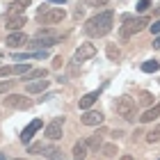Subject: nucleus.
Here are the masks:
<instances>
[{"instance_id": "f257e3e1", "label": "nucleus", "mask_w": 160, "mask_h": 160, "mask_svg": "<svg viewBox=\"0 0 160 160\" xmlns=\"http://www.w3.org/2000/svg\"><path fill=\"white\" fill-rule=\"evenodd\" d=\"M112 25H114V14L110 9H105V12H98L96 16L87 18L82 30H85L87 37H105L112 30Z\"/></svg>"}, {"instance_id": "f03ea898", "label": "nucleus", "mask_w": 160, "mask_h": 160, "mask_svg": "<svg viewBox=\"0 0 160 160\" xmlns=\"http://www.w3.org/2000/svg\"><path fill=\"white\" fill-rule=\"evenodd\" d=\"M149 23H151V21L147 16H137V18L135 16H123V25L119 28V37L121 39H130L133 34L142 32Z\"/></svg>"}, {"instance_id": "7ed1b4c3", "label": "nucleus", "mask_w": 160, "mask_h": 160, "mask_svg": "<svg viewBox=\"0 0 160 160\" xmlns=\"http://www.w3.org/2000/svg\"><path fill=\"white\" fill-rule=\"evenodd\" d=\"M114 112H117L121 119H126V121H135L137 103L133 98H128V96H119L117 101H114Z\"/></svg>"}, {"instance_id": "20e7f679", "label": "nucleus", "mask_w": 160, "mask_h": 160, "mask_svg": "<svg viewBox=\"0 0 160 160\" xmlns=\"http://www.w3.org/2000/svg\"><path fill=\"white\" fill-rule=\"evenodd\" d=\"M64 16H67V12H64L62 7H41L37 12V18L43 25H57V23L64 21Z\"/></svg>"}, {"instance_id": "39448f33", "label": "nucleus", "mask_w": 160, "mask_h": 160, "mask_svg": "<svg viewBox=\"0 0 160 160\" xmlns=\"http://www.w3.org/2000/svg\"><path fill=\"white\" fill-rule=\"evenodd\" d=\"M57 41H60V37L50 34L48 30H39L37 37H34L32 41H28V46H30V48H37V50H48L50 46H55Z\"/></svg>"}, {"instance_id": "423d86ee", "label": "nucleus", "mask_w": 160, "mask_h": 160, "mask_svg": "<svg viewBox=\"0 0 160 160\" xmlns=\"http://www.w3.org/2000/svg\"><path fill=\"white\" fill-rule=\"evenodd\" d=\"M5 108H12V110H30L32 101H28L21 94H7L5 96Z\"/></svg>"}, {"instance_id": "0eeeda50", "label": "nucleus", "mask_w": 160, "mask_h": 160, "mask_svg": "<svg viewBox=\"0 0 160 160\" xmlns=\"http://www.w3.org/2000/svg\"><path fill=\"white\" fill-rule=\"evenodd\" d=\"M62 128H64V117H55L46 128H43V135H46L48 140L55 142V140H60V137H62Z\"/></svg>"}, {"instance_id": "6e6552de", "label": "nucleus", "mask_w": 160, "mask_h": 160, "mask_svg": "<svg viewBox=\"0 0 160 160\" xmlns=\"http://www.w3.org/2000/svg\"><path fill=\"white\" fill-rule=\"evenodd\" d=\"M96 55V46L94 43H80L73 53V62H85V60H92V57Z\"/></svg>"}, {"instance_id": "1a4fd4ad", "label": "nucleus", "mask_w": 160, "mask_h": 160, "mask_svg": "<svg viewBox=\"0 0 160 160\" xmlns=\"http://www.w3.org/2000/svg\"><path fill=\"white\" fill-rule=\"evenodd\" d=\"M25 14H12V16H5V25H7V30H12V32H18L21 28L25 25Z\"/></svg>"}, {"instance_id": "9d476101", "label": "nucleus", "mask_w": 160, "mask_h": 160, "mask_svg": "<svg viewBox=\"0 0 160 160\" xmlns=\"http://www.w3.org/2000/svg\"><path fill=\"white\" fill-rule=\"evenodd\" d=\"M43 126V121L41 119H32L30 123H28V126L23 128V133H21V142H23V144H28V142H30L32 140V135L34 133H37V130Z\"/></svg>"}, {"instance_id": "9b49d317", "label": "nucleus", "mask_w": 160, "mask_h": 160, "mask_svg": "<svg viewBox=\"0 0 160 160\" xmlns=\"http://www.w3.org/2000/svg\"><path fill=\"white\" fill-rule=\"evenodd\" d=\"M80 121H82L85 126H101V123H103V114L96 112V110H85V114L80 117Z\"/></svg>"}, {"instance_id": "f8f14e48", "label": "nucleus", "mask_w": 160, "mask_h": 160, "mask_svg": "<svg viewBox=\"0 0 160 160\" xmlns=\"http://www.w3.org/2000/svg\"><path fill=\"white\" fill-rule=\"evenodd\" d=\"M7 46H9V48L28 46V37H25V32H12L9 37H7Z\"/></svg>"}, {"instance_id": "ddd939ff", "label": "nucleus", "mask_w": 160, "mask_h": 160, "mask_svg": "<svg viewBox=\"0 0 160 160\" xmlns=\"http://www.w3.org/2000/svg\"><path fill=\"white\" fill-rule=\"evenodd\" d=\"M48 85H50V80L39 78V80H32V82H28V85H25V92H30V94H39V92H43V89H48Z\"/></svg>"}, {"instance_id": "4468645a", "label": "nucleus", "mask_w": 160, "mask_h": 160, "mask_svg": "<svg viewBox=\"0 0 160 160\" xmlns=\"http://www.w3.org/2000/svg\"><path fill=\"white\" fill-rule=\"evenodd\" d=\"M32 0H14V2H9V7H7V16H12V14H23L25 7H30Z\"/></svg>"}, {"instance_id": "2eb2a0df", "label": "nucleus", "mask_w": 160, "mask_h": 160, "mask_svg": "<svg viewBox=\"0 0 160 160\" xmlns=\"http://www.w3.org/2000/svg\"><path fill=\"white\" fill-rule=\"evenodd\" d=\"M96 98H98V92H89V94H85V96L78 101V108H80V110H89V108L96 103Z\"/></svg>"}, {"instance_id": "dca6fc26", "label": "nucleus", "mask_w": 160, "mask_h": 160, "mask_svg": "<svg viewBox=\"0 0 160 160\" xmlns=\"http://www.w3.org/2000/svg\"><path fill=\"white\" fill-rule=\"evenodd\" d=\"M158 117H160V103L153 105V108H149V110L140 117V121H142V123H149V121H153V119H158Z\"/></svg>"}, {"instance_id": "f3484780", "label": "nucleus", "mask_w": 160, "mask_h": 160, "mask_svg": "<svg viewBox=\"0 0 160 160\" xmlns=\"http://www.w3.org/2000/svg\"><path fill=\"white\" fill-rule=\"evenodd\" d=\"M71 156H73V160H85V158H87V144H85V142H76Z\"/></svg>"}, {"instance_id": "a211bd4d", "label": "nucleus", "mask_w": 160, "mask_h": 160, "mask_svg": "<svg viewBox=\"0 0 160 160\" xmlns=\"http://www.w3.org/2000/svg\"><path fill=\"white\" fill-rule=\"evenodd\" d=\"M46 76H48L46 69H30V71L23 76V80H30V82H32V80H39V78H46Z\"/></svg>"}, {"instance_id": "6ab92c4d", "label": "nucleus", "mask_w": 160, "mask_h": 160, "mask_svg": "<svg viewBox=\"0 0 160 160\" xmlns=\"http://www.w3.org/2000/svg\"><path fill=\"white\" fill-rule=\"evenodd\" d=\"M85 144H87V147H89V149H94V151H98L101 147H103V140H101V135L96 133V135H92V137H89V140H87Z\"/></svg>"}, {"instance_id": "aec40b11", "label": "nucleus", "mask_w": 160, "mask_h": 160, "mask_svg": "<svg viewBox=\"0 0 160 160\" xmlns=\"http://www.w3.org/2000/svg\"><path fill=\"white\" fill-rule=\"evenodd\" d=\"M43 156L50 158V160H62L60 149H57V147H43Z\"/></svg>"}, {"instance_id": "412c9836", "label": "nucleus", "mask_w": 160, "mask_h": 160, "mask_svg": "<svg viewBox=\"0 0 160 160\" xmlns=\"http://www.w3.org/2000/svg\"><path fill=\"white\" fill-rule=\"evenodd\" d=\"M147 142H151V144H153V142H160V123H156V126L147 133Z\"/></svg>"}, {"instance_id": "4be33fe9", "label": "nucleus", "mask_w": 160, "mask_h": 160, "mask_svg": "<svg viewBox=\"0 0 160 160\" xmlns=\"http://www.w3.org/2000/svg\"><path fill=\"white\" fill-rule=\"evenodd\" d=\"M158 69H160V64H158L156 60H149V62L142 64V71H144V73H156Z\"/></svg>"}, {"instance_id": "5701e85b", "label": "nucleus", "mask_w": 160, "mask_h": 160, "mask_svg": "<svg viewBox=\"0 0 160 160\" xmlns=\"http://www.w3.org/2000/svg\"><path fill=\"white\" fill-rule=\"evenodd\" d=\"M101 153H103L105 158L117 156V144H103V147H101Z\"/></svg>"}, {"instance_id": "b1692460", "label": "nucleus", "mask_w": 160, "mask_h": 160, "mask_svg": "<svg viewBox=\"0 0 160 160\" xmlns=\"http://www.w3.org/2000/svg\"><path fill=\"white\" fill-rule=\"evenodd\" d=\"M28 71H30V64H16V67H12V73H16V76H25Z\"/></svg>"}, {"instance_id": "393cba45", "label": "nucleus", "mask_w": 160, "mask_h": 160, "mask_svg": "<svg viewBox=\"0 0 160 160\" xmlns=\"http://www.w3.org/2000/svg\"><path fill=\"white\" fill-rule=\"evenodd\" d=\"M108 57H110V60H119V57H121V50L110 43V46H108Z\"/></svg>"}, {"instance_id": "a878e982", "label": "nucleus", "mask_w": 160, "mask_h": 160, "mask_svg": "<svg viewBox=\"0 0 160 160\" xmlns=\"http://www.w3.org/2000/svg\"><path fill=\"white\" fill-rule=\"evenodd\" d=\"M149 7H151V0H140V2H137V12H147L149 9Z\"/></svg>"}, {"instance_id": "bb28decb", "label": "nucleus", "mask_w": 160, "mask_h": 160, "mask_svg": "<svg viewBox=\"0 0 160 160\" xmlns=\"http://www.w3.org/2000/svg\"><path fill=\"white\" fill-rule=\"evenodd\" d=\"M14 87V80H5V82H0V94H5V92H9Z\"/></svg>"}, {"instance_id": "cd10ccee", "label": "nucleus", "mask_w": 160, "mask_h": 160, "mask_svg": "<svg viewBox=\"0 0 160 160\" xmlns=\"http://www.w3.org/2000/svg\"><path fill=\"white\" fill-rule=\"evenodd\" d=\"M85 5H89V7H103V5H108V0H85Z\"/></svg>"}, {"instance_id": "c85d7f7f", "label": "nucleus", "mask_w": 160, "mask_h": 160, "mask_svg": "<svg viewBox=\"0 0 160 160\" xmlns=\"http://www.w3.org/2000/svg\"><path fill=\"white\" fill-rule=\"evenodd\" d=\"M140 101H142V103H147V105H149L151 101H153V96H151L149 92H142V94H140Z\"/></svg>"}, {"instance_id": "c756f323", "label": "nucleus", "mask_w": 160, "mask_h": 160, "mask_svg": "<svg viewBox=\"0 0 160 160\" xmlns=\"http://www.w3.org/2000/svg\"><path fill=\"white\" fill-rule=\"evenodd\" d=\"M43 147H46V144H32V147H30V153H41Z\"/></svg>"}, {"instance_id": "7c9ffc66", "label": "nucleus", "mask_w": 160, "mask_h": 160, "mask_svg": "<svg viewBox=\"0 0 160 160\" xmlns=\"http://www.w3.org/2000/svg\"><path fill=\"white\" fill-rule=\"evenodd\" d=\"M12 76V67H0V78H7Z\"/></svg>"}, {"instance_id": "2f4dec72", "label": "nucleus", "mask_w": 160, "mask_h": 160, "mask_svg": "<svg viewBox=\"0 0 160 160\" xmlns=\"http://www.w3.org/2000/svg\"><path fill=\"white\" fill-rule=\"evenodd\" d=\"M151 32H153V34L160 32V21H153V25H151Z\"/></svg>"}, {"instance_id": "473e14b6", "label": "nucleus", "mask_w": 160, "mask_h": 160, "mask_svg": "<svg viewBox=\"0 0 160 160\" xmlns=\"http://www.w3.org/2000/svg\"><path fill=\"white\" fill-rule=\"evenodd\" d=\"M62 67V57H55V62H53V69H60Z\"/></svg>"}, {"instance_id": "72a5a7b5", "label": "nucleus", "mask_w": 160, "mask_h": 160, "mask_svg": "<svg viewBox=\"0 0 160 160\" xmlns=\"http://www.w3.org/2000/svg\"><path fill=\"white\" fill-rule=\"evenodd\" d=\"M48 2H53V5H64L67 0H48Z\"/></svg>"}, {"instance_id": "f704fd0d", "label": "nucleus", "mask_w": 160, "mask_h": 160, "mask_svg": "<svg viewBox=\"0 0 160 160\" xmlns=\"http://www.w3.org/2000/svg\"><path fill=\"white\" fill-rule=\"evenodd\" d=\"M119 160H135V158H133V156H128V153H123V156H121Z\"/></svg>"}, {"instance_id": "c9c22d12", "label": "nucleus", "mask_w": 160, "mask_h": 160, "mask_svg": "<svg viewBox=\"0 0 160 160\" xmlns=\"http://www.w3.org/2000/svg\"><path fill=\"white\" fill-rule=\"evenodd\" d=\"M153 46H156V48H160V37H156V39H153Z\"/></svg>"}, {"instance_id": "e433bc0d", "label": "nucleus", "mask_w": 160, "mask_h": 160, "mask_svg": "<svg viewBox=\"0 0 160 160\" xmlns=\"http://www.w3.org/2000/svg\"><path fill=\"white\" fill-rule=\"evenodd\" d=\"M0 160H7V156H5V153H0Z\"/></svg>"}, {"instance_id": "4c0bfd02", "label": "nucleus", "mask_w": 160, "mask_h": 160, "mask_svg": "<svg viewBox=\"0 0 160 160\" xmlns=\"http://www.w3.org/2000/svg\"><path fill=\"white\" fill-rule=\"evenodd\" d=\"M158 14H160V7H158Z\"/></svg>"}]
</instances>
